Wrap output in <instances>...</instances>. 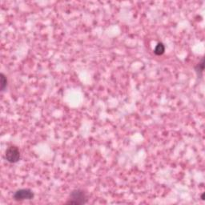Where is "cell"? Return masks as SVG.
I'll return each instance as SVG.
<instances>
[{"mask_svg":"<svg viewBox=\"0 0 205 205\" xmlns=\"http://www.w3.org/2000/svg\"><path fill=\"white\" fill-rule=\"evenodd\" d=\"M21 158V154L19 148L15 146H11L7 149L5 153V159L8 163L15 164L19 162Z\"/></svg>","mask_w":205,"mask_h":205,"instance_id":"obj_2","label":"cell"},{"mask_svg":"<svg viewBox=\"0 0 205 205\" xmlns=\"http://www.w3.org/2000/svg\"><path fill=\"white\" fill-rule=\"evenodd\" d=\"M204 59L202 58L201 60H200V62L199 63L197 64L196 67L195 68L197 74H198V76H202L203 71H204Z\"/></svg>","mask_w":205,"mask_h":205,"instance_id":"obj_5","label":"cell"},{"mask_svg":"<svg viewBox=\"0 0 205 205\" xmlns=\"http://www.w3.org/2000/svg\"><path fill=\"white\" fill-rule=\"evenodd\" d=\"M165 51V47L162 43H159L157 44L155 49H154V53L156 55H162Z\"/></svg>","mask_w":205,"mask_h":205,"instance_id":"obj_4","label":"cell"},{"mask_svg":"<svg viewBox=\"0 0 205 205\" xmlns=\"http://www.w3.org/2000/svg\"><path fill=\"white\" fill-rule=\"evenodd\" d=\"M35 196L34 192L28 188H23L17 190L14 192L13 199L15 201H23V200H32Z\"/></svg>","mask_w":205,"mask_h":205,"instance_id":"obj_3","label":"cell"},{"mask_svg":"<svg viewBox=\"0 0 205 205\" xmlns=\"http://www.w3.org/2000/svg\"><path fill=\"white\" fill-rule=\"evenodd\" d=\"M7 87V79L4 76V74H1V92H4Z\"/></svg>","mask_w":205,"mask_h":205,"instance_id":"obj_6","label":"cell"},{"mask_svg":"<svg viewBox=\"0 0 205 205\" xmlns=\"http://www.w3.org/2000/svg\"><path fill=\"white\" fill-rule=\"evenodd\" d=\"M201 199H202V200H204V193L202 194V196H201Z\"/></svg>","mask_w":205,"mask_h":205,"instance_id":"obj_7","label":"cell"},{"mask_svg":"<svg viewBox=\"0 0 205 205\" xmlns=\"http://www.w3.org/2000/svg\"><path fill=\"white\" fill-rule=\"evenodd\" d=\"M87 203V196L86 192L82 189H75L71 192L67 204L82 205Z\"/></svg>","mask_w":205,"mask_h":205,"instance_id":"obj_1","label":"cell"}]
</instances>
